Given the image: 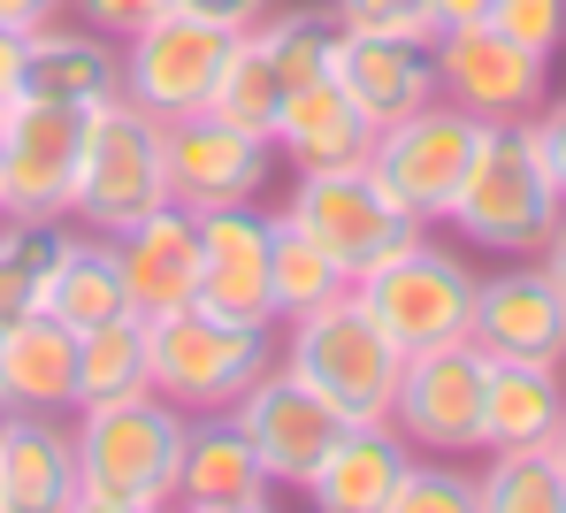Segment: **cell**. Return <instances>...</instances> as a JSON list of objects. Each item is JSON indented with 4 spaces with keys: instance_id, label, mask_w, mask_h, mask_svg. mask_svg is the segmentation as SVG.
<instances>
[{
    "instance_id": "9",
    "label": "cell",
    "mask_w": 566,
    "mask_h": 513,
    "mask_svg": "<svg viewBox=\"0 0 566 513\" xmlns=\"http://www.w3.org/2000/svg\"><path fill=\"white\" fill-rule=\"evenodd\" d=\"M482 376H490V353L474 337L406 353L398 391H390V429L413 452H460V460H474L482 452Z\"/></svg>"
},
{
    "instance_id": "24",
    "label": "cell",
    "mask_w": 566,
    "mask_h": 513,
    "mask_svg": "<svg viewBox=\"0 0 566 513\" xmlns=\"http://www.w3.org/2000/svg\"><path fill=\"white\" fill-rule=\"evenodd\" d=\"M276 161L291 169H345V161H368L376 146V123L353 107V93L337 77H306L283 93V115H276Z\"/></svg>"
},
{
    "instance_id": "17",
    "label": "cell",
    "mask_w": 566,
    "mask_h": 513,
    "mask_svg": "<svg viewBox=\"0 0 566 513\" xmlns=\"http://www.w3.org/2000/svg\"><path fill=\"white\" fill-rule=\"evenodd\" d=\"M115 261H123V292H130V314H169L191 307L199 292V214L177 200L146 207L130 230H115Z\"/></svg>"
},
{
    "instance_id": "7",
    "label": "cell",
    "mask_w": 566,
    "mask_h": 513,
    "mask_svg": "<svg viewBox=\"0 0 566 513\" xmlns=\"http://www.w3.org/2000/svg\"><path fill=\"white\" fill-rule=\"evenodd\" d=\"M474 276H482V269H468V253H452V245H437V230H421L413 245H398L390 261H376V269L353 284V300L398 337V353H421V345L468 337Z\"/></svg>"
},
{
    "instance_id": "38",
    "label": "cell",
    "mask_w": 566,
    "mask_h": 513,
    "mask_svg": "<svg viewBox=\"0 0 566 513\" xmlns=\"http://www.w3.org/2000/svg\"><path fill=\"white\" fill-rule=\"evenodd\" d=\"M177 8H191V15H207V23H222V31H253L276 0H177Z\"/></svg>"
},
{
    "instance_id": "21",
    "label": "cell",
    "mask_w": 566,
    "mask_h": 513,
    "mask_svg": "<svg viewBox=\"0 0 566 513\" xmlns=\"http://www.w3.org/2000/svg\"><path fill=\"white\" fill-rule=\"evenodd\" d=\"M276 499L269 468L253 460L245 429L230 413H191L185 421V460H177V506L199 513H253Z\"/></svg>"
},
{
    "instance_id": "29",
    "label": "cell",
    "mask_w": 566,
    "mask_h": 513,
    "mask_svg": "<svg viewBox=\"0 0 566 513\" xmlns=\"http://www.w3.org/2000/svg\"><path fill=\"white\" fill-rule=\"evenodd\" d=\"M130 391H154L146 314H115L99 329H77V407H107V399H130Z\"/></svg>"
},
{
    "instance_id": "11",
    "label": "cell",
    "mask_w": 566,
    "mask_h": 513,
    "mask_svg": "<svg viewBox=\"0 0 566 513\" xmlns=\"http://www.w3.org/2000/svg\"><path fill=\"white\" fill-rule=\"evenodd\" d=\"M437 54V93L452 107H468L474 123H528L552 101V62L513 46L497 23H460L429 39Z\"/></svg>"
},
{
    "instance_id": "23",
    "label": "cell",
    "mask_w": 566,
    "mask_h": 513,
    "mask_svg": "<svg viewBox=\"0 0 566 513\" xmlns=\"http://www.w3.org/2000/svg\"><path fill=\"white\" fill-rule=\"evenodd\" d=\"M406 460H413V444L390 421H345L298 499H314L329 513H390V491H398Z\"/></svg>"
},
{
    "instance_id": "8",
    "label": "cell",
    "mask_w": 566,
    "mask_h": 513,
    "mask_svg": "<svg viewBox=\"0 0 566 513\" xmlns=\"http://www.w3.org/2000/svg\"><path fill=\"white\" fill-rule=\"evenodd\" d=\"M474 146H482V123L437 93V101H421L413 115L382 123L376 146H368V169H376V185L406 207L421 230H437V222L452 214V200H460V185H468Z\"/></svg>"
},
{
    "instance_id": "12",
    "label": "cell",
    "mask_w": 566,
    "mask_h": 513,
    "mask_svg": "<svg viewBox=\"0 0 566 513\" xmlns=\"http://www.w3.org/2000/svg\"><path fill=\"white\" fill-rule=\"evenodd\" d=\"M269 238H276V207L238 200L199 214V292L191 307L238 329H276V300H269Z\"/></svg>"
},
{
    "instance_id": "42",
    "label": "cell",
    "mask_w": 566,
    "mask_h": 513,
    "mask_svg": "<svg viewBox=\"0 0 566 513\" xmlns=\"http://www.w3.org/2000/svg\"><path fill=\"white\" fill-rule=\"evenodd\" d=\"M536 261H544V269L559 276V292H566V214L552 222V238H544V253H536Z\"/></svg>"
},
{
    "instance_id": "41",
    "label": "cell",
    "mask_w": 566,
    "mask_h": 513,
    "mask_svg": "<svg viewBox=\"0 0 566 513\" xmlns=\"http://www.w3.org/2000/svg\"><path fill=\"white\" fill-rule=\"evenodd\" d=\"M482 15H490V0H429L437 31H460V23H482Z\"/></svg>"
},
{
    "instance_id": "39",
    "label": "cell",
    "mask_w": 566,
    "mask_h": 513,
    "mask_svg": "<svg viewBox=\"0 0 566 513\" xmlns=\"http://www.w3.org/2000/svg\"><path fill=\"white\" fill-rule=\"evenodd\" d=\"M54 15H70V0H0V31H39Z\"/></svg>"
},
{
    "instance_id": "10",
    "label": "cell",
    "mask_w": 566,
    "mask_h": 513,
    "mask_svg": "<svg viewBox=\"0 0 566 513\" xmlns=\"http://www.w3.org/2000/svg\"><path fill=\"white\" fill-rule=\"evenodd\" d=\"M238 31L191 15V8H169L154 15L146 31L123 39V101H138L146 115L177 123V115H199L214 77H222V54H230Z\"/></svg>"
},
{
    "instance_id": "14",
    "label": "cell",
    "mask_w": 566,
    "mask_h": 513,
    "mask_svg": "<svg viewBox=\"0 0 566 513\" xmlns=\"http://www.w3.org/2000/svg\"><path fill=\"white\" fill-rule=\"evenodd\" d=\"M77 146H85V107L54 101L0 107V200H8V214H70Z\"/></svg>"
},
{
    "instance_id": "34",
    "label": "cell",
    "mask_w": 566,
    "mask_h": 513,
    "mask_svg": "<svg viewBox=\"0 0 566 513\" xmlns=\"http://www.w3.org/2000/svg\"><path fill=\"white\" fill-rule=\"evenodd\" d=\"M482 23H497L513 46H528V54H544V62L566 54V0H490Z\"/></svg>"
},
{
    "instance_id": "13",
    "label": "cell",
    "mask_w": 566,
    "mask_h": 513,
    "mask_svg": "<svg viewBox=\"0 0 566 513\" xmlns=\"http://www.w3.org/2000/svg\"><path fill=\"white\" fill-rule=\"evenodd\" d=\"M230 421L245 429V444H253V460L269 468L276 491H306V475L322 468V452L345 429V413L329 407L322 391H306L291 368H261L253 391L230 407Z\"/></svg>"
},
{
    "instance_id": "40",
    "label": "cell",
    "mask_w": 566,
    "mask_h": 513,
    "mask_svg": "<svg viewBox=\"0 0 566 513\" xmlns=\"http://www.w3.org/2000/svg\"><path fill=\"white\" fill-rule=\"evenodd\" d=\"M23 93V31H0V101Z\"/></svg>"
},
{
    "instance_id": "31",
    "label": "cell",
    "mask_w": 566,
    "mask_h": 513,
    "mask_svg": "<svg viewBox=\"0 0 566 513\" xmlns=\"http://www.w3.org/2000/svg\"><path fill=\"white\" fill-rule=\"evenodd\" d=\"M253 39L269 46V62H276L283 85H306V77H329V54H337L345 23H337L329 0H291V8L276 0V8L253 23Z\"/></svg>"
},
{
    "instance_id": "15",
    "label": "cell",
    "mask_w": 566,
    "mask_h": 513,
    "mask_svg": "<svg viewBox=\"0 0 566 513\" xmlns=\"http://www.w3.org/2000/svg\"><path fill=\"white\" fill-rule=\"evenodd\" d=\"M468 337L490 360H552L566 368V292L559 276L528 253V261H505V269H482L474 276V322Z\"/></svg>"
},
{
    "instance_id": "35",
    "label": "cell",
    "mask_w": 566,
    "mask_h": 513,
    "mask_svg": "<svg viewBox=\"0 0 566 513\" xmlns=\"http://www.w3.org/2000/svg\"><path fill=\"white\" fill-rule=\"evenodd\" d=\"M345 31H390V39H437L429 0H329Z\"/></svg>"
},
{
    "instance_id": "6",
    "label": "cell",
    "mask_w": 566,
    "mask_h": 513,
    "mask_svg": "<svg viewBox=\"0 0 566 513\" xmlns=\"http://www.w3.org/2000/svg\"><path fill=\"white\" fill-rule=\"evenodd\" d=\"M276 214L291 230H306L353 284H360L376 261H390L398 245L421 238V222L382 192L368 161H345V169H291V192H283Z\"/></svg>"
},
{
    "instance_id": "5",
    "label": "cell",
    "mask_w": 566,
    "mask_h": 513,
    "mask_svg": "<svg viewBox=\"0 0 566 513\" xmlns=\"http://www.w3.org/2000/svg\"><path fill=\"white\" fill-rule=\"evenodd\" d=\"M261 368H276V329H238L199 307H169L146 322V376L185 413H230Z\"/></svg>"
},
{
    "instance_id": "22",
    "label": "cell",
    "mask_w": 566,
    "mask_h": 513,
    "mask_svg": "<svg viewBox=\"0 0 566 513\" xmlns=\"http://www.w3.org/2000/svg\"><path fill=\"white\" fill-rule=\"evenodd\" d=\"M0 413H77V329L46 307L0 329Z\"/></svg>"
},
{
    "instance_id": "3",
    "label": "cell",
    "mask_w": 566,
    "mask_h": 513,
    "mask_svg": "<svg viewBox=\"0 0 566 513\" xmlns=\"http://www.w3.org/2000/svg\"><path fill=\"white\" fill-rule=\"evenodd\" d=\"M276 368H291L306 391H322L345 421H390V391H398L406 353L376 314L345 292L329 307L276 322Z\"/></svg>"
},
{
    "instance_id": "16",
    "label": "cell",
    "mask_w": 566,
    "mask_h": 513,
    "mask_svg": "<svg viewBox=\"0 0 566 513\" xmlns=\"http://www.w3.org/2000/svg\"><path fill=\"white\" fill-rule=\"evenodd\" d=\"M276 177V146L222 123V115H177L169 123V200L207 214V207H238V200H269Z\"/></svg>"
},
{
    "instance_id": "2",
    "label": "cell",
    "mask_w": 566,
    "mask_h": 513,
    "mask_svg": "<svg viewBox=\"0 0 566 513\" xmlns=\"http://www.w3.org/2000/svg\"><path fill=\"white\" fill-rule=\"evenodd\" d=\"M559 214H566V192L552 177V161H544V146H536V130L528 123H482L468 185L444 214L460 230V245L490 253V261H528V253H544Z\"/></svg>"
},
{
    "instance_id": "30",
    "label": "cell",
    "mask_w": 566,
    "mask_h": 513,
    "mask_svg": "<svg viewBox=\"0 0 566 513\" xmlns=\"http://www.w3.org/2000/svg\"><path fill=\"white\" fill-rule=\"evenodd\" d=\"M283 93H291V85L276 77L269 46H261L253 31H238L230 54H222V77H214V93H207V115H222V123H238V130H253V138H276Z\"/></svg>"
},
{
    "instance_id": "37",
    "label": "cell",
    "mask_w": 566,
    "mask_h": 513,
    "mask_svg": "<svg viewBox=\"0 0 566 513\" xmlns=\"http://www.w3.org/2000/svg\"><path fill=\"white\" fill-rule=\"evenodd\" d=\"M528 130H536V146H544V161H552V177H559V192H566V93L552 85V101L528 115Z\"/></svg>"
},
{
    "instance_id": "27",
    "label": "cell",
    "mask_w": 566,
    "mask_h": 513,
    "mask_svg": "<svg viewBox=\"0 0 566 513\" xmlns=\"http://www.w3.org/2000/svg\"><path fill=\"white\" fill-rule=\"evenodd\" d=\"M70 214H0V329L46 307L54 261L70 245Z\"/></svg>"
},
{
    "instance_id": "19",
    "label": "cell",
    "mask_w": 566,
    "mask_h": 513,
    "mask_svg": "<svg viewBox=\"0 0 566 513\" xmlns=\"http://www.w3.org/2000/svg\"><path fill=\"white\" fill-rule=\"evenodd\" d=\"M329 77L353 93V107L368 123H398L421 101H437V54L429 39H390V31H345L329 54Z\"/></svg>"
},
{
    "instance_id": "44",
    "label": "cell",
    "mask_w": 566,
    "mask_h": 513,
    "mask_svg": "<svg viewBox=\"0 0 566 513\" xmlns=\"http://www.w3.org/2000/svg\"><path fill=\"white\" fill-rule=\"evenodd\" d=\"M0 214H8V200H0Z\"/></svg>"
},
{
    "instance_id": "26",
    "label": "cell",
    "mask_w": 566,
    "mask_h": 513,
    "mask_svg": "<svg viewBox=\"0 0 566 513\" xmlns=\"http://www.w3.org/2000/svg\"><path fill=\"white\" fill-rule=\"evenodd\" d=\"M46 314L70 322V329H99V322L130 314L115 238H99V230H70V245H62V261H54V284H46Z\"/></svg>"
},
{
    "instance_id": "32",
    "label": "cell",
    "mask_w": 566,
    "mask_h": 513,
    "mask_svg": "<svg viewBox=\"0 0 566 513\" xmlns=\"http://www.w3.org/2000/svg\"><path fill=\"white\" fill-rule=\"evenodd\" d=\"M345 292H353V276H345L306 230H291L276 214V238H269V300H276V322L329 307V300H345Z\"/></svg>"
},
{
    "instance_id": "33",
    "label": "cell",
    "mask_w": 566,
    "mask_h": 513,
    "mask_svg": "<svg viewBox=\"0 0 566 513\" xmlns=\"http://www.w3.org/2000/svg\"><path fill=\"white\" fill-rule=\"evenodd\" d=\"M390 513H482L474 460H460V452H413L398 491H390Z\"/></svg>"
},
{
    "instance_id": "4",
    "label": "cell",
    "mask_w": 566,
    "mask_h": 513,
    "mask_svg": "<svg viewBox=\"0 0 566 513\" xmlns=\"http://www.w3.org/2000/svg\"><path fill=\"white\" fill-rule=\"evenodd\" d=\"M169 200V123L138 101L107 93L85 107V146H77V185H70V222L77 230H130L146 207Z\"/></svg>"
},
{
    "instance_id": "36",
    "label": "cell",
    "mask_w": 566,
    "mask_h": 513,
    "mask_svg": "<svg viewBox=\"0 0 566 513\" xmlns=\"http://www.w3.org/2000/svg\"><path fill=\"white\" fill-rule=\"evenodd\" d=\"M177 0H70V15L77 23H93V31H107V39H130V31H146L154 15H169Z\"/></svg>"
},
{
    "instance_id": "28",
    "label": "cell",
    "mask_w": 566,
    "mask_h": 513,
    "mask_svg": "<svg viewBox=\"0 0 566 513\" xmlns=\"http://www.w3.org/2000/svg\"><path fill=\"white\" fill-rule=\"evenodd\" d=\"M482 513H566V475L552 444H482L474 452Z\"/></svg>"
},
{
    "instance_id": "43",
    "label": "cell",
    "mask_w": 566,
    "mask_h": 513,
    "mask_svg": "<svg viewBox=\"0 0 566 513\" xmlns=\"http://www.w3.org/2000/svg\"><path fill=\"white\" fill-rule=\"evenodd\" d=\"M552 452H559V475H566V421H559V437H552Z\"/></svg>"
},
{
    "instance_id": "25",
    "label": "cell",
    "mask_w": 566,
    "mask_h": 513,
    "mask_svg": "<svg viewBox=\"0 0 566 513\" xmlns=\"http://www.w3.org/2000/svg\"><path fill=\"white\" fill-rule=\"evenodd\" d=\"M566 421V368L490 360L482 376V444H552Z\"/></svg>"
},
{
    "instance_id": "45",
    "label": "cell",
    "mask_w": 566,
    "mask_h": 513,
    "mask_svg": "<svg viewBox=\"0 0 566 513\" xmlns=\"http://www.w3.org/2000/svg\"><path fill=\"white\" fill-rule=\"evenodd\" d=\"M0 107H8V101H0Z\"/></svg>"
},
{
    "instance_id": "18",
    "label": "cell",
    "mask_w": 566,
    "mask_h": 513,
    "mask_svg": "<svg viewBox=\"0 0 566 513\" xmlns=\"http://www.w3.org/2000/svg\"><path fill=\"white\" fill-rule=\"evenodd\" d=\"M123 93V39H107L77 15H54L23 31V93L15 101H54V107H99Z\"/></svg>"
},
{
    "instance_id": "1",
    "label": "cell",
    "mask_w": 566,
    "mask_h": 513,
    "mask_svg": "<svg viewBox=\"0 0 566 513\" xmlns=\"http://www.w3.org/2000/svg\"><path fill=\"white\" fill-rule=\"evenodd\" d=\"M185 407L161 391H130L107 407L70 413L77 444V506L70 513H154L177 506V460H185Z\"/></svg>"
},
{
    "instance_id": "20",
    "label": "cell",
    "mask_w": 566,
    "mask_h": 513,
    "mask_svg": "<svg viewBox=\"0 0 566 513\" xmlns=\"http://www.w3.org/2000/svg\"><path fill=\"white\" fill-rule=\"evenodd\" d=\"M77 506V444L70 413H0V513Z\"/></svg>"
}]
</instances>
